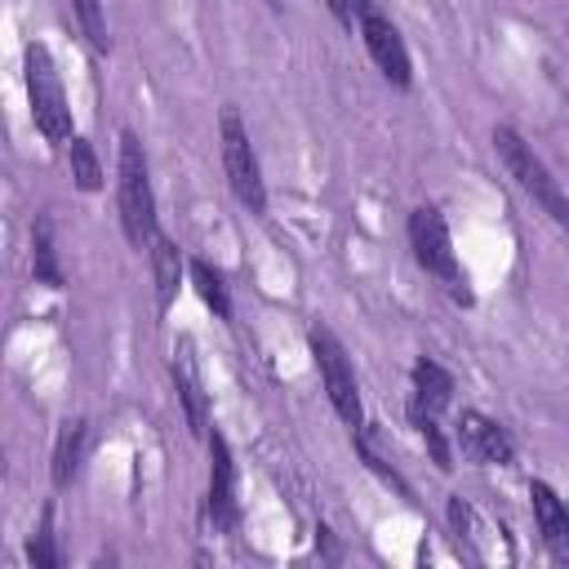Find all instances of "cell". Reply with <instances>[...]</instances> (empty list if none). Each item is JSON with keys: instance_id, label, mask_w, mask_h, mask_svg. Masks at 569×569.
Masks as SVG:
<instances>
[{"instance_id": "9c48e42d", "label": "cell", "mask_w": 569, "mask_h": 569, "mask_svg": "<svg viewBox=\"0 0 569 569\" xmlns=\"http://www.w3.org/2000/svg\"><path fill=\"white\" fill-rule=\"evenodd\" d=\"M240 516L236 507V458H231V445L213 431L209 436V520L231 529Z\"/></svg>"}, {"instance_id": "52a82bcc", "label": "cell", "mask_w": 569, "mask_h": 569, "mask_svg": "<svg viewBox=\"0 0 569 569\" xmlns=\"http://www.w3.org/2000/svg\"><path fill=\"white\" fill-rule=\"evenodd\" d=\"M360 36H365V49H369L373 67L382 71V80L396 84V89H409L413 84V62H409V49H405L396 22L378 9H365L360 13Z\"/></svg>"}, {"instance_id": "277c9868", "label": "cell", "mask_w": 569, "mask_h": 569, "mask_svg": "<svg viewBox=\"0 0 569 569\" xmlns=\"http://www.w3.org/2000/svg\"><path fill=\"white\" fill-rule=\"evenodd\" d=\"M405 231H409V249H413L418 267H422L427 276H436V280L453 293V302H471V289H467V276H462V267H458L453 236H449L440 209H436V204H418V209L409 213V227H405Z\"/></svg>"}, {"instance_id": "7c38bea8", "label": "cell", "mask_w": 569, "mask_h": 569, "mask_svg": "<svg viewBox=\"0 0 569 569\" xmlns=\"http://www.w3.org/2000/svg\"><path fill=\"white\" fill-rule=\"evenodd\" d=\"M409 382H413V396H409V409H418V413H445L449 405H453V373L445 369V365H436V360H418L413 365V373H409Z\"/></svg>"}, {"instance_id": "e0dca14e", "label": "cell", "mask_w": 569, "mask_h": 569, "mask_svg": "<svg viewBox=\"0 0 569 569\" xmlns=\"http://www.w3.org/2000/svg\"><path fill=\"white\" fill-rule=\"evenodd\" d=\"M67 160H71V182L80 187V191H98L102 187V160H98V151H93V142L89 138H71L67 142Z\"/></svg>"}, {"instance_id": "7a4b0ae2", "label": "cell", "mask_w": 569, "mask_h": 569, "mask_svg": "<svg viewBox=\"0 0 569 569\" xmlns=\"http://www.w3.org/2000/svg\"><path fill=\"white\" fill-rule=\"evenodd\" d=\"M493 151H498L502 169L516 178V187H520L556 227H569V196L560 191V182L551 178V169L542 164V156H538L511 124H498V129H493Z\"/></svg>"}, {"instance_id": "30bf717a", "label": "cell", "mask_w": 569, "mask_h": 569, "mask_svg": "<svg viewBox=\"0 0 569 569\" xmlns=\"http://www.w3.org/2000/svg\"><path fill=\"white\" fill-rule=\"evenodd\" d=\"M173 387H178L187 427L196 436H209V400H204V382H200V365H196L191 338H178V347H173Z\"/></svg>"}, {"instance_id": "44dd1931", "label": "cell", "mask_w": 569, "mask_h": 569, "mask_svg": "<svg viewBox=\"0 0 569 569\" xmlns=\"http://www.w3.org/2000/svg\"><path fill=\"white\" fill-rule=\"evenodd\" d=\"M449 525H453V542L467 560H480V547H476V533H471V507L462 502V493L449 498Z\"/></svg>"}, {"instance_id": "3957f363", "label": "cell", "mask_w": 569, "mask_h": 569, "mask_svg": "<svg viewBox=\"0 0 569 569\" xmlns=\"http://www.w3.org/2000/svg\"><path fill=\"white\" fill-rule=\"evenodd\" d=\"M22 80H27V102H31V120L44 133V142H71V107H67V89L58 80V67L49 58V49L40 40H31L22 49Z\"/></svg>"}, {"instance_id": "8fae6325", "label": "cell", "mask_w": 569, "mask_h": 569, "mask_svg": "<svg viewBox=\"0 0 569 569\" xmlns=\"http://www.w3.org/2000/svg\"><path fill=\"white\" fill-rule=\"evenodd\" d=\"M529 502H533V520L542 533V547L556 565H569V507L560 502V493L547 480L529 485Z\"/></svg>"}, {"instance_id": "8992f818", "label": "cell", "mask_w": 569, "mask_h": 569, "mask_svg": "<svg viewBox=\"0 0 569 569\" xmlns=\"http://www.w3.org/2000/svg\"><path fill=\"white\" fill-rule=\"evenodd\" d=\"M307 342H311V360H316V369H320V382H325V396H329L333 413H338L351 431H360V427H365V405H360V387H356V369H351V360H347V347H342L325 325H311Z\"/></svg>"}, {"instance_id": "5bb4252c", "label": "cell", "mask_w": 569, "mask_h": 569, "mask_svg": "<svg viewBox=\"0 0 569 569\" xmlns=\"http://www.w3.org/2000/svg\"><path fill=\"white\" fill-rule=\"evenodd\" d=\"M84 436H89V427H84L80 418H67V422L58 427V440H53V467H49V476H53L58 489H67V485L76 480L80 458H84Z\"/></svg>"}, {"instance_id": "7402d4cb", "label": "cell", "mask_w": 569, "mask_h": 569, "mask_svg": "<svg viewBox=\"0 0 569 569\" xmlns=\"http://www.w3.org/2000/svg\"><path fill=\"white\" fill-rule=\"evenodd\" d=\"M329 9L338 13V22H356V13L373 9V0H329Z\"/></svg>"}, {"instance_id": "ba28073f", "label": "cell", "mask_w": 569, "mask_h": 569, "mask_svg": "<svg viewBox=\"0 0 569 569\" xmlns=\"http://www.w3.org/2000/svg\"><path fill=\"white\" fill-rule=\"evenodd\" d=\"M453 445H458V453H462L467 462H485V467H507V462L516 458L511 436H507L493 418H485L480 409H462V413H458Z\"/></svg>"}, {"instance_id": "4fadbf2b", "label": "cell", "mask_w": 569, "mask_h": 569, "mask_svg": "<svg viewBox=\"0 0 569 569\" xmlns=\"http://www.w3.org/2000/svg\"><path fill=\"white\" fill-rule=\"evenodd\" d=\"M147 253H151V280H156V307L160 311H169V302L178 298V280H182V253H178V244L169 240V236H151V244H147Z\"/></svg>"}, {"instance_id": "ac0fdd59", "label": "cell", "mask_w": 569, "mask_h": 569, "mask_svg": "<svg viewBox=\"0 0 569 569\" xmlns=\"http://www.w3.org/2000/svg\"><path fill=\"white\" fill-rule=\"evenodd\" d=\"M27 560H31L36 569H58V565H62V556H58V533H53V507L40 511V525H36V533L27 538Z\"/></svg>"}, {"instance_id": "6da1fadb", "label": "cell", "mask_w": 569, "mask_h": 569, "mask_svg": "<svg viewBox=\"0 0 569 569\" xmlns=\"http://www.w3.org/2000/svg\"><path fill=\"white\" fill-rule=\"evenodd\" d=\"M116 209H120V227L124 240L133 249L151 244L156 227V191H151V169H147V151L138 142V133H120V164H116Z\"/></svg>"}, {"instance_id": "2e32d148", "label": "cell", "mask_w": 569, "mask_h": 569, "mask_svg": "<svg viewBox=\"0 0 569 569\" xmlns=\"http://www.w3.org/2000/svg\"><path fill=\"white\" fill-rule=\"evenodd\" d=\"M187 271H191V284H196L200 302H204L218 320H231V293H227L222 271H218V267H209L204 258H191V262H187Z\"/></svg>"}, {"instance_id": "d6986e66", "label": "cell", "mask_w": 569, "mask_h": 569, "mask_svg": "<svg viewBox=\"0 0 569 569\" xmlns=\"http://www.w3.org/2000/svg\"><path fill=\"white\" fill-rule=\"evenodd\" d=\"M409 418H413L422 445L431 449V462H436L440 471H453V449H449V440H445V431H440V418H436V413H418V409H409Z\"/></svg>"}, {"instance_id": "ffe728a7", "label": "cell", "mask_w": 569, "mask_h": 569, "mask_svg": "<svg viewBox=\"0 0 569 569\" xmlns=\"http://www.w3.org/2000/svg\"><path fill=\"white\" fill-rule=\"evenodd\" d=\"M71 9H76V22H80L84 40H89L98 53H107V49H111V36H107V13H102V0H71Z\"/></svg>"}, {"instance_id": "5b68a950", "label": "cell", "mask_w": 569, "mask_h": 569, "mask_svg": "<svg viewBox=\"0 0 569 569\" xmlns=\"http://www.w3.org/2000/svg\"><path fill=\"white\" fill-rule=\"evenodd\" d=\"M218 142H222V169H227V182H231L236 200H240L249 213H267L262 164H258V156H253L249 129H244V120H240L236 107H222V116H218Z\"/></svg>"}, {"instance_id": "9a60e30c", "label": "cell", "mask_w": 569, "mask_h": 569, "mask_svg": "<svg viewBox=\"0 0 569 569\" xmlns=\"http://www.w3.org/2000/svg\"><path fill=\"white\" fill-rule=\"evenodd\" d=\"M31 271H36V280L40 284H49V289H62V262H58V249H53V222L40 213L36 218V227H31Z\"/></svg>"}]
</instances>
